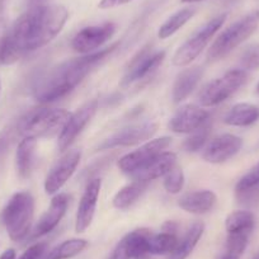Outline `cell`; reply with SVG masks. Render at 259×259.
I'll list each match as a JSON object with an SVG mask.
<instances>
[{
  "label": "cell",
  "instance_id": "cell-1",
  "mask_svg": "<svg viewBox=\"0 0 259 259\" xmlns=\"http://www.w3.org/2000/svg\"><path fill=\"white\" fill-rule=\"evenodd\" d=\"M68 18V9L60 4L31 7L0 42V61L12 65L28 52L49 45L62 31Z\"/></svg>",
  "mask_w": 259,
  "mask_h": 259
},
{
  "label": "cell",
  "instance_id": "cell-2",
  "mask_svg": "<svg viewBox=\"0 0 259 259\" xmlns=\"http://www.w3.org/2000/svg\"><path fill=\"white\" fill-rule=\"evenodd\" d=\"M118 44H114L101 51L92 52L84 56L66 60L55 68L42 74L34 81L32 94L39 103H51L59 101L73 92L87 75L96 68L99 62L116 50Z\"/></svg>",
  "mask_w": 259,
  "mask_h": 259
},
{
  "label": "cell",
  "instance_id": "cell-3",
  "mask_svg": "<svg viewBox=\"0 0 259 259\" xmlns=\"http://www.w3.org/2000/svg\"><path fill=\"white\" fill-rule=\"evenodd\" d=\"M70 112L64 108H36L18 121L16 131L23 138H51L60 134Z\"/></svg>",
  "mask_w": 259,
  "mask_h": 259
},
{
  "label": "cell",
  "instance_id": "cell-4",
  "mask_svg": "<svg viewBox=\"0 0 259 259\" xmlns=\"http://www.w3.org/2000/svg\"><path fill=\"white\" fill-rule=\"evenodd\" d=\"M34 216V198L29 192H17L11 197L2 212L6 230L13 241L27 238Z\"/></svg>",
  "mask_w": 259,
  "mask_h": 259
},
{
  "label": "cell",
  "instance_id": "cell-5",
  "mask_svg": "<svg viewBox=\"0 0 259 259\" xmlns=\"http://www.w3.org/2000/svg\"><path fill=\"white\" fill-rule=\"evenodd\" d=\"M258 26L259 11L250 12L234 22L228 28L224 29L211 45L207 52L208 61H218L228 56L231 51L246 41L256 31Z\"/></svg>",
  "mask_w": 259,
  "mask_h": 259
},
{
  "label": "cell",
  "instance_id": "cell-6",
  "mask_svg": "<svg viewBox=\"0 0 259 259\" xmlns=\"http://www.w3.org/2000/svg\"><path fill=\"white\" fill-rule=\"evenodd\" d=\"M226 18H228V14H220V16L215 17L207 23L203 24L202 27H200L177 50L176 54L173 55V65H176L178 68H184L197 59L201 52L210 44L212 37L224 26Z\"/></svg>",
  "mask_w": 259,
  "mask_h": 259
},
{
  "label": "cell",
  "instance_id": "cell-7",
  "mask_svg": "<svg viewBox=\"0 0 259 259\" xmlns=\"http://www.w3.org/2000/svg\"><path fill=\"white\" fill-rule=\"evenodd\" d=\"M248 80L244 69H234L220 78L210 81L198 94V102L202 107H215L230 98Z\"/></svg>",
  "mask_w": 259,
  "mask_h": 259
},
{
  "label": "cell",
  "instance_id": "cell-8",
  "mask_svg": "<svg viewBox=\"0 0 259 259\" xmlns=\"http://www.w3.org/2000/svg\"><path fill=\"white\" fill-rule=\"evenodd\" d=\"M165 59V51H153V46L150 44L143 47L141 51L138 52L135 57L130 61L126 69L123 78L121 80V87L126 88L131 84L138 81L145 80L149 76L153 75L163 64Z\"/></svg>",
  "mask_w": 259,
  "mask_h": 259
},
{
  "label": "cell",
  "instance_id": "cell-9",
  "mask_svg": "<svg viewBox=\"0 0 259 259\" xmlns=\"http://www.w3.org/2000/svg\"><path fill=\"white\" fill-rule=\"evenodd\" d=\"M170 144L171 139L169 136H161V138L146 141L144 145H141L136 150L119 158L117 161V166L122 173L131 176L139 169L144 168L146 164L150 163L159 154L163 153Z\"/></svg>",
  "mask_w": 259,
  "mask_h": 259
},
{
  "label": "cell",
  "instance_id": "cell-10",
  "mask_svg": "<svg viewBox=\"0 0 259 259\" xmlns=\"http://www.w3.org/2000/svg\"><path fill=\"white\" fill-rule=\"evenodd\" d=\"M98 106L99 103L97 99H91V101L85 102L83 106L79 107L74 113H70L68 121L59 134L57 148L60 151L66 150L74 143V140L80 135L87 124L96 116Z\"/></svg>",
  "mask_w": 259,
  "mask_h": 259
},
{
  "label": "cell",
  "instance_id": "cell-11",
  "mask_svg": "<svg viewBox=\"0 0 259 259\" xmlns=\"http://www.w3.org/2000/svg\"><path fill=\"white\" fill-rule=\"evenodd\" d=\"M81 159V151L78 149L66 151L50 169L45 179V192L47 194L59 193L60 189L73 177Z\"/></svg>",
  "mask_w": 259,
  "mask_h": 259
},
{
  "label": "cell",
  "instance_id": "cell-12",
  "mask_svg": "<svg viewBox=\"0 0 259 259\" xmlns=\"http://www.w3.org/2000/svg\"><path fill=\"white\" fill-rule=\"evenodd\" d=\"M158 131V124L154 122H145L140 124H131L124 128L118 130L117 133L103 140L98 146V150H108L114 148H124L149 141Z\"/></svg>",
  "mask_w": 259,
  "mask_h": 259
},
{
  "label": "cell",
  "instance_id": "cell-13",
  "mask_svg": "<svg viewBox=\"0 0 259 259\" xmlns=\"http://www.w3.org/2000/svg\"><path fill=\"white\" fill-rule=\"evenodd\" d=\"M116 28V24L112 22L85 27L74 36L73 41H71V49L83 55L96 52L97 49H99L102 45L112 38Z\"/></svg>",
  "mask_w": 259,
  "mask_h": 259
},
{
  "label": "cell",
  "instance_id": "cell-14",
  "mask_svg": "<svg viewBox=\"0 0 259 259\" xmlns=\"http://www.w3.org/2000/svg\"><path fill=\"white\" fill-rule=\"evenodd\" d=\"M210 112L197 104H183L177 109L168 127L174 134H192L207 123Z\"/></svg>",
  "mask_w": 259,
  "mask_h": 259
},
{
  "label": "cell",
  "instance_id": "cell-15",
  "mask_svg": "<svg viewBox=\"0 0 259 259\" xmlns=\"http://www.w3.org/2000/svg\"><path fill=\"white\" fill-rule=\"evenodd\" d=\"M243 140L233 134H223L207 144L202 154L203 160L211 164H221L234 158L240 151Z\"/></svg>",
  "mask_w": 259,
  "mask_h": 259
},
{
  "label": "cell",
  "instance_id": "cell-16",
  "mask_svg": "<svg viewBox=\"0 0 259 259\" xmlns=\"http://www.w3.org/2000/svg\"><path fill=\"white\" fill-rule=\"evenodd\" d=\"M153 234L148 229H136L126 234L114 246L109 259H135L148 253L149 239Z\"/></svg>",
  "mask_w": 259,
  "mask_h": 259
},
{
  "label": "cell",
  "instance_id": "cell-17",
  "mask_svg": "<svg viewBox=\"0 0 259 259\" xmlns=\"http://www.w3.org/2000/svg\"><path fill=\"white\" fill-rule=\"evenodd\" d=\"M102 181L99 178H94L88 182L84 193L79 202L78 211H76L75 219V231L78 234L84 233L89 226L92 225V221L96 213L97 203H98L99 193H101Z\"/></svg>",
  "mask_w": 259,
  "mask_h": 259
},
{
  "label": "cell",
  "instance_id": "cell-18",
  "mask_svg": "<svg viewBox=\"0 0 259 259\" xmlns=\"http://www.w3.org/2000/svg\"><path fill=\"white\" fill-rule=\"evenodd\" d=\"M69 200H70V197L66 193H56L46 212L41 216L38 223L34 226L33 231H32V238L37 239L47 235L59 225L60 221L66 213V210H68Z\"/></svg>",
  "mask_w": 259,
  "mask_h": 259
},
{
  "label": "cell",
  "instance_id": "cell-19",
  "mask_svg": "<svg viewBox=\"0 0 259 259\" xmlns=\"http://www.w3.org/2000/svg\"><path fill=\"white\" fill-rule=\"evenodd\" d=\"M176 165H177L176 154L171 153V151H163V153L159 154L155 159H153L150 163L146 164L144 168L139 169L138 171L131 174V177H133L135 181L149 183V182L155 181V179L160 178V177H164Z\"/></svg>",
  "mask_w": 259,
  "mask_h": 259
},
{
  "label": "cell",
  "instance_id": "cell-20",
  "mask_svg": "<svg viewBox=\"0 0 259 259\" xmlns=\"http://www.w3.org/2000/svg\"><path fill=\"white\" fill-rule=\"evenodd\" d=\"M218 202L215 192L210 189L194 191L191 193H186L178 200V206L183 211L193 215H202L207 213L215 207Z\"/></svg>",
  "mask_w": 259,
  "mask_h": 259
},
{
  "label": "cell",
  "instance_id": "cell-21",
  "mask_svg": "<svg viewBox=\"0 0 259 259\" xmlns=\"http://www.w3.org/2000/svg\"><path fill=\"white\" fill-rule=\"evenodd\" d=\"M202 75L203 69L200 66H193V68L182 70L174 80L173 88H171V99L174 103L179 104L186 101L191 96L192 92L197 88Z\"/></svg>",
  "mask_w": 259,
  "mask_h": 259
},
{
  "label": "cell",
  "instance_id": "cell-22",
  "mask_svg": "<svg viewBox=\"0 0 259 259\" xmlns=\"http://www.w3.org/2000/svg\"><path fill=\"white\" fill-rule=\"evenodd\" d=\"M36 148V138H23L19 143L16 153V166L19 178L27 179L31 176L32 168H33L34 164Z\"/></svg>",
  "mask_w": 259,
  "mask_h": 259
},
{
  "label": "cell",
  "instance_id": "cell-23",
  "mask_svg": "<svg viewBox=\"0 0 259 259\" xmlns=\"http://www.w3.org/2000/svg\"><path fill=\"white\" fill-rule=\"evenodd\" d=\"M205 233V225L201 221L193 223L189 226L188 230L183 235V238L178 241L177 248L171 251L166 259H187L194 250L198 241Z\"/></svg>",
  "mask_w": 259,
  "mask_h": 259
},
{
  "label": "cell",
  "instance_id": "cell-24",
  "mask_svg": "<svg viewBox=\"0 0 259 259\" xmlns=\"http://www.w3.org/2000/svg\"><path fill=\"white\" fill-rule=\"evenodd\" d=\"M259 119V107L251 103H238L231 107L224 117V122L229 126L246 127Z\"/></svg>",
  "mask_w": 259,
  "mask_h": 259
},
{
  "label": "cell",
  "instance_id": "cell-25",
  "mask_svg": "<svg viewBox=\"0 0 259 259\" xmlns=\"http://www.w3.org/2000/svg\"><path fill=\"white\" fill-rule=\"evenodd\" d=\"M146 187H148V183H145V182L134 181L133 183L122 187L114 194L112 203H113V206L117 210H127L140 198V196L144 193Z\"/></svg>",
  "mask_w": 259,
  "mask_h": 259
},
{
  "label": "cell",
  "instance_id": "cell-26",
  "mask_svg": "<svg viewBox=\"0 0 259 259\" xmlns=\"http://www.w3.org/2000/svg\"><path fill=\"white\" fill-rule=\"evenodd\" d=\"M88 245L89 243L85 239H69L47 251L42 259H71L83 253Z\"/></svg>",
  "mask_w": 259,
  "mask_h": 259
},
{
  "label": "cell",
  "instance_id": "cell-27",
  "mask_svg": "<svg viewBox=\"0 0 259 259\" xmlns=\"http://www.w3.org/2000/svg\"><path fill=\"white\" fill-rule=\"evenodd\" d=\"M196 14V8L189 7V8H183L181 11L171 14L158 29V37L160 39H166L173 36L176 32H178L192 17Z\"/></svg>",
  "mask_w": 259,
  "mask_h": 259
},
{
  "label": "cell",
  "instance_id": "cell-28",
  "mask_svg": "<svg viewBox=\"0 0 259 259\" xmlns=\"http://www.w3.org/2000/svg\"><path fill=\"white\" fill-rule=\"evenodd\" d=\"M255 226V218L248 210H239L229 213L225 220V229L228 234L248 233L251 234Z\"/></svg>",
  "mask_w": 259,
  "mask_h": 259
},
{
  "label": "cell",
  "instance_id": "cell-29",
  "mask_svg": "<svg viewBox=\"0 0 259 259\" xmlns=\"http://www.w3.org/2000/svg\"><path fill=\"white\" fill-rule=\"evenodd\" d=\"M178 236L177 234L161 231L160 234L151 235L149 239L148 253L153 255H169L178 245Z\"/></svg>",
  "mask_w": 259,
  "mask_h": 259
},
{
  "label": "cell",
  "instance_id": "cell-30",
  "mask_svg": "<svg viewBox=\"0 0 259 259\" xmlns=\"http://www.w3.org/2000/svg\"><path fill=\"white\" fill-rule=\"evenodd\" d=\"M211 133V124L205 123L202 127H200L198 130L193 131L191 134L188 139L184 141L183 148L184 150L188 151V153H197L201 149L205 148V145L207 144L208 138H210Z\"/></svg>",
  "mask_w": 259,
  "mask_h": 259
},
{
  "label": "cell",
  "instance_id": "cell-31",
  "mask_svg": "<svg viewBox=\"0 0 259 259\" xmlns=\"http://www.w3.org/2000/svg\"><path fill=\"white\" fill-rule=\"evenodd\" d=\"M184 182H186V178H184L183 170H182V168L176 165L169 173L164 176L163 186L168 193L177 194L183 189Z\"/></svg>",
  "mask_w": 259,
  "mask_h": 259
},
{
  "label": "cell",
  "instance_id": "cell-32",
  "mask_svg": "<svg viewBox=\"0 0 259 259\" xmlns=\"http://www.w3.org/2000/svg\"><path fill=\"white\" fill-rule=\"evenodd\" d=\"M249 238H250V234H248V233L228 234V238H226L225 250L236 254V255H239V256H241L243 255L244 251H245L246 246H248Z\"/></svg>",
  "mask_w": 259,
  "mask_h": 259
},
{
  "label": "cell",
  "instance_id": "cell-33",
  "mask_svg": "<svg viewBox=\"0 0 259 259\" xmlns=\"http://www.w3.org/2000/svg\"><path fill=\"white\" fill-rule=\"evenodd\" d=\"M241 68L244 70H256L259 69V42L253 44L244 50L240 56Z\"/></svg>",
  "mask_w": 259,
  "mask_h": 259
},
{
  "label": "cell",
  "instance_id": "cell-34",
  "mask_svg": "<svg viewBox=\"0 0 259 259\" xmlns=\"http://www.w3.org/2000/svg\"><path fill=\"white\" fill-rule=\"evenodd\" d=\"M235 197L240 205L245 206V207H254L259 202V186L235 191Z\"/></svg>",
  "mask_w": 259,
  "mask_h": 259
},
{
  "label": "cell",
  "instance_id": "cell-35",
  "mask_svg": "<svg viewBox=\"0 0 259 259\" xmlns=\"http://www.w3.org/2000/svg\"><path fill=\"white\" fill-rule=\"evenodd\" d=\"M259 186V163L255 164L246 174H244L238 181L235 186V191L251 188V187Z\"/></svg>",
  "mask_w": 259,
  "mask_h": 259
},
{
  "label": "cell",
  "instance_id": "cell-36",
  "mask_svg": "<svg viewBox=\"0 0 259 259\" xmlns=\"http://www.w3.org/2000/svg\"><path fill=\"white\" fill-rule=\"evenodd\" d=\"M47 244L46 243H36L29 246L18 259H42V256L46 254Z\"/></svg>",
  "mask_w": 259,
  "mask_h": 259
},
{
  "label": "cell",
  "instance_id": "cell-37",
  "mask_svg": "<svg viewBox=\"0 0 259 259\" xmlns=\"http://www.w3.org/2000/svg\"><path fill=\"white\" fill-rule=\"evenodd\" d=\"M16 130V128H14ZM13 128H6L0 133V158L6 154L13 140Z\"/></svg>",
  "mask_w": 259,
  "mask_h": 259
},
{
  "label": "cell",
  "instance_id": "cell-38",
  "mask_svg": "<svg viewBox=\"0 0 259 259\" xmlns=\"http://www.w3.org/2000/svg\"><path fill=\"white\" fill-rule=\"evenodd\" d=\"M133 0H101L98 4V8L101 9H113L117 7L124 6V4L131 3Z\"/></svg>",
  "mask_w": 259,
  "mask_h": 259
},
{
  "label": "cell",
  "instance_id": "cell-39",
  "mask_svg": "<svg viewBox=\"0 0 259 259\" xmlns=\"http://www.w3.org/2000/svg\"><path fill=\"white\" fill-rule=\"evenodd\" d=\"M163 231L177 234V231H178V224H177L176 221H166V223L163 225Z\"/></svg>",
  "mask_w": 259,
  "mask_h": 259
},
{
  "label": "cell",
  "instance_id": "cell-40",
  "mask_svg": "<svg viewBox=\"0 0 259 259\" xmlns=\"http://www.w3.org/2000/svg\"><path fill=\"white\" fill-rule=\"evenodd\" d=\"M0 259H17V254L14 249H7L2 255H0Z\"/></svg>",
  "mask_w": 259,
  "mask_h": 259
},
{
  "label": "cell",
  "instance_id": "cell-41",
  "mask_svg": "<svg viewBox=\"0 0 259 259\" xmlns=\"http://www.w3.org/2000/svg\"><path fill=\"white\" fill-rule=\"evenodd\" d=\"M219 259H240V256L236 255V254H234V253H230V251L225 250V253H224Z\"/></svg>",
  "mask_w": 259,
  "mask_h": 259
},
{
  "label": "cell",
  "instance_id": "cell-42",
  "mask_svg": "<svg viewBox=\"0 0 259 259\" xmlns=\"http://www.w3.org/2000/svg\"><path fill=\"white\" fill-rule=\"evenodd\" d=\"M42 2H44V0H29V3H31V7L39 6V4H42Z\"/></svg>",
  "mask_w": 259,
  "mask_h": 259
},
{
  "label": "cell",
  "instance_id": "cell-43",
  "mask_svg": "<svg viewBox=\"0 0 259 259\" xmlns=\"http://www.w3.org/2000/svg\"><path fill=\"white\" fill-rule=\"evenodd\" d=\"M182 3H200V2H203V0H181Z\"/></svg>",
  "mask_w": 259,
  "mask_h": 259
},
{
  "label": "cell",
  "instance_id": "cell-44",
  "mask_svg": "<svg viewBox=\"0 0 259 259\" xmlns=\"http://www.w3.org/2000/svg\"><path fill=\"white\" fill-rule=\"evenodd\" d=\"M135 259H151V256H150V254H143V255L138 256V258H135Z\"/></svg>",
  "mask_w": 259,
  "mask_h": 259
},
{
  "label": "cell",
  "instance_id": "cell-45",
  "mask_svg": "<svg viewBox=\"0 0 259 259\" xmlns=\"http://www.w3.org/2000/svg\"><path fill=\"white\" fill-rule=\"evenodd\" d=\"M251 259H259V251L256 254H254V256Z\"/></svg>",
  "mask_w": 259,
  "mask_h": 259
},
{
  "label": "cell",
  "instance_id": "cell-46",
  "mask_svg": "<svg viewBox=\"0 0 259 259\" xmlns=\"http://www.w3.org/2000/svg\"><path fill=\"white\" fill-rule=\"evenodd\" d=\"M255 89H256V93H258V94H259V83H258V84H256V88H255Z\"/></svg>",
  "mask_w": 259,
  "mask_h": 259
},
{
  "label": "cell",
  "instance_id": "cell-47",
  "mask_svg": "<svg viewBox=\"0 0 259 259\" xmlns=\"http://www.w3.org/2000/svg\"><path fill=\"white\" fill-rule=\"evenodd\" d=\"M3 3H4V0H0V8H2V6H3Z\"/></svg>",
  "mask_w": 259,
  "mask_h": 259
}]
</instances>
